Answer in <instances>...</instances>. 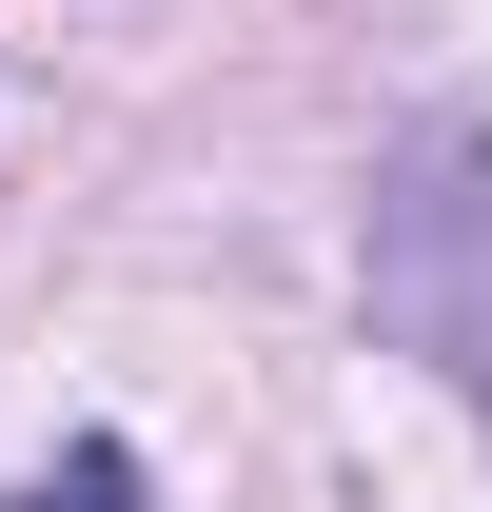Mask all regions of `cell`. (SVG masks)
<instances>
[{
	"mask_svg": "<svg viewBox=\"0 0 492 512\" xmlns=\"http://www.w3.org/2000/svg\"><path fill=\"white\" fill-rule=\"evenodd\" d=\"M374 335L492 434V138L473 119L374 158Z\"/></svg>",
	"mask_w": 492,
	"mask_h": 512,
	"instance_id": "cell-1",
	"label": "cell"
},
{
	"mask_svg": "<svg viewBox=\"0 0 492 512\" xmlns=\"http://www.w3.org/2000/svg\"><path fill=\"white\" fill-rule=\"evenodd\" d=\"M20 512H138V453H119V434H79V453H60Z\"/></svg>",
	"mask_w": 492,
	"mask_h": 512,
	"instance_id": "cell-2",
	"label": "cell"
}]
</instances>
